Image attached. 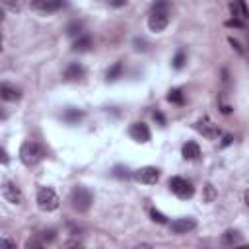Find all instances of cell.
Here are the masks:
<instances>
[{
    "mask_svg": "<svg viewBox=\"0 0 249 249\" xmlns=\"http://www.w3.org/2000/svg\"><path fill=\"white\" fill-rule=\"evenodd\" d=\"M169 23V0H154L152 12L148 18V27L154 33H160Z\"/></svg>",
    "mask_w": 249,
    "mask_h": 249,
    "instance_id": "cell-1",
    "label": "cell"
},
{
    "mask_svg": "<svg viewBox=\"0 0 249 249\" xmlns=\"http://www.w3.org/2000/svg\"><path fill=\"white\" fill-rule=\"evenodd\" d=\"M43 158H45V150H43V146L39 142L25 140L21 144V148H19V160H21L23 165H29V167L31 165H37Z\"/></svg>",
    "mask_w": 249,
    "mask_h": 249,
    "instance_id": "cell-2",
    "label": "cell"
},
{
    "mask_svg": "<svg viewBox=\"0 0 249 249\" xmlns=\"http://www.w3.org/2000/svg\"><path fill=\"white\" fill-rule=\"evenodd\" d=\"M70 202H72V208L78 210V212H88L91 202H93V193L84 187V185H76L70 193Z\"/></svg>",
    "mask_w": 249,
    "mask_h": 249,
    "instance_id": "cell-3",
    "label": "cell"
},
{
    "mask_svg": "<svg viewBox=\"0 0 249 249\" xmlns=\"http://www.w3.org/2000/svg\"><path fill=\"white\" fill-rule=\"evenodd\" d=\"M58 202H60V200H58L56 193H54L51 187H41V189L37 191V204H39L41 210L53 212V210L58 208Z\"/></svg>",
    "mask_w": 249,
    "mask_h": 249,
    "instance_id": "cell-4",
    "label": "cell"
},
{
    "mask_svg": "<svg viewBox=\"0 0 249 249\" xmlns=\"http://www.w3.org/2000/svg\"><path fill=\"white\" fill-rule=\"evenodd\" d=\"M169 189H171L173 195H177L183 200H187V198H191L195 195V187L183 177H171L169 179Z\"/></svg>",
    "mask_w": 249,
    "mask_h": 249,
    "instance_id": "cell-5",
    "label": "cell"
},
{
    "mask_svg": "<svg viewBox=\"0 0 249 249\" xmlns=\"http://www.w3.org/2000/svg\"><path fill=\"white\" fill-rule=\"evenodd\" d=\"M132 177L142 185H156L160 179V169L154 165H144L132 173Z\"/></svg>",
    "mask_w": 249,
    "mask_h": 249,
    "instance_id": "cell-6",
    "label": "cell"
},
{
    "mask_svg": "<svg viewBox=\"0 0 249 249\" xmlns=\"http://www.w3.org/2000/svg\"><path fill=\"white\" fill-rule=\"evenodd\" d=\"M64 6H66V0H33L31 2V8L41 14H53L62 10Z\"/></svg>",
    "mask_w": 249,
    "mask_h": 249,
    "instance_id": "cell-7",
    "label": "cell"
},
{
    "mask_svg": "<svg viewBox=\"0 0 249 249\" xmlns=\"http://www.w3.org/2000/svg\"><path fill=\"white\" fill-rule=\"evenodd\" d=\"M195 128H196L202 136H206V138H210V140H214V138L220 136V126H218L216 123H212L208 117H202V119L195 124Z\"/></svg>",
    "mask_w": 249,
    "mask_h": 249,
    "instance_id": "cell-8",
    "label": "cell"
},
{
    "mask_svg": "<svg viewBox=\"0 0 249 249\" xmlns=\"http://www.w3.org/2000/svg\"><path fill=\"white\" fill-rule=\"evenodd\" d=\"M195 228H196V220L191 218V216H187V218H177V220L169 222V230H171L173 233H187V231H191V230H195Z\"/></svg>",
    "mask_w": 249,
    "mask_h": 249,
    "instance_id": "cell-9",
    "label": "cell"
},
{
    "mask_svg": "<svg viewBox=\"0 0 249 249\" xmlns=\"http://www.w3.org/2000/svg\"><path fill=\"white\" fill-rule=\"evenodd\" d=\"M128 134H130V138L136 140V142H148L150 136H152L146 123H132L130 128H128Z\"/></svg>",
    "mask_w": 249,
    "mask_h": 249,
    "instance_id": "cell-10",
    "label": "cell"
},
{
    "mask_svg": "<svg viewBox=\"0 0 249 249\" xmlns=\"http://www.w3.org/2000/svg\"><path fill=\"white\" fill-rule=\"evenodd\" d=\"M0 99L2 101H19L21 99V89L16 88L14 84L2 82L0 84Z\"/></svg>",
    "mask_w": 249,
    "mask_h": 249,
    "instance_id": "cell-11",
    "label": "cell"
},
{
    "mask_svg": "<svg viewBox=\"0 0 249 249\" xmlns=\"http://www.w3.org/2000/svg\"><path fill=\"white\" fill-rule=\"evenodd\" d=\"M2 193H4V196H6V200H8V202L19 204V202L23 200V195H21L19 187H18V185H14V183H10V181H6V183H4Z\"/></svg>",
    "mask_w": 249,
    "mask_h": 249,
    "instance_id": "cell-12",
    "label": "cell"
},
{
    "mask_svg": "<svg viewBox=\"0 0 249 249\" xmlns=\"http://www.w3.org/2000/svg\"><path fill=\"white\" fill-rule=\"evenodd\" d=\"M86 76V68L80 64V62H70L64 70V78L70 80V82H76V80H82Z\"/></svg>",
    "mask_w": 249,
    "mask_h": 249,
    "instance_id": "cell-13",
    "label": "cell"
},
{
    "mask_svg": "<svg viewBox=\"0 0 249 249\" xmlns=\"http://www.w3.org/2000/svg\"><path fill=\"white\" fill-rule=\"evenodd\" d=\"M183 158L185 160H198L200 158V146L196 144V142H187L185 146H183Z\"/></svg>",
    "mask_w": 249,
    "mask_h": 249,
    "instance_id": "cell-14",
    "label": "cell"
},
{
    "mask_svg": "<svg viewBox=\"0 0 249 249\" xmlns=\"http://www.w3.org/2000/svg\"><path fill=\"white\" fill-rule=\"evenodd\" d=\"M89 47H91V37L82 33V35H80V37L74 41L72 51H76V53H86V51H89Z\"/></svg>",
    "mask_w": 249,
    "mask_h": 249,
    "instance_id": "cell-15",
    "label": "cell"
},
{
    "mask_svg": "<svg viewBox=\"0 0 249 249\" xmlns=\"http://www.w3.org/2000/svg\"><path fill=\"white\" fill-rule=\"evenodd\" d=\"M84 31V23L80 19H72L68 25H66V35L68 37H80Z\"/></svg>",
    "mask_w": 249,
    "mask_h": 249,
    "instance_id": "cell-16",
    "label": "cell"
},
{
    "mask_svg": "<svg viewBox=\"0 0 249 249\" xmlns=\"http://www.w3.org/2000/svg\"><path fill=\"white\" fill-rule=\"evenodd\" d=\"M82 117H84V113L82 111H78V109H66L64 113H62V119L68 123V124H76L78 121H82Z\"/></svg>",
    "mask_w": 249,
    "mask_h": 249,
    "instance_id": "cell-17",
    "label": "cell"
},
{
    "mask_svg": "<svg viewBox=\"0 0 249 249\" xmlns=\"http://www.w3.org/2000/svg\"><path fill=\"white\" fill-rule=\"evenodd\" d=\"M216 196H218V193H216L214 185H212V183H206V185L202 187V200H204V202H214Z\"/></svg>",
    "mask_w": 249,
    "mask_h": 249,
    "instance_id": "cell-18",
    "label": "cell"
},
{
    "mask_svg": "<svg viewBox=\"0 0 249 249\" xmlns=\"http://www.w3.org/2000/svg\"><path fill=\"white\" fill-rule=\"evenodd\" d=\"M121 74H123V62H115V64L107 70V82H115V80H119Z\"/></svg>",
    "mask_w": 249,
    "mask_h": 249,
    "instance_id": "cell-19",
    "label": "cell"
},
{
    "mask_svg": "<svg viewBox=\"0 0 249 249\" xmlns=\"http://www.w3.org/2000/svg\"><path fill=\"white\" fill-rule=\"evenodd\" d=\"M222 241H224L226 245H233V243H239V241H241V235H239L237 230H228V231L222 235Z\"/></svg>",
    "mask_w": 249,
    "mask_h": 249,
    "instance_id": "cell-20",
    "label": "cell"
},
{
    "mask_svg": "<svg viewBox=\"0 0 249 249\" xmlns=\"http://www.w3.org/2000/svg\"><path fill=\"white\" fill-rule=\"evenodd\" d=\"M171 62H173V68H175V70H181V68L185 66V62H187V53H185L183 49H179V51L175 53V56H173Z\"/></svg>",
    "mask_w": 249,
    "mask_h": 249,
    "instance_id": "cell-21",
    "label": "cell"
},
{
    "mask_svg": "<svg viewBox=\"0 0 249 249\" xmlns=\"http://www.w3.org/2000/svg\"><path fill=\"white\" fill-rule=\"evenodd\" d=\"M111 175L117 177V179H130V177H132V173L128 171L126 165H115L113 171H111Z\"/></svg>",
    "mask_w": 249,
    "mask_h": 249,
    "instance_id": "cell-22",
    "label": "cell"
},
{
    "mask_svg": "<svg viewBox=\"0 0 249 249\" xmlns=\"http://www.w3.org/2000/svg\"><path fill=\"white\" fill-rule=\"evenodd\" d=\"M167 101H171V103H177V105H183L185 103V95H183V91L181 89H169V93H167Z\"/></svg>",
    "mask_w": 249,
    "mask_h": 249,
    "instance_id": "cell-23",
    "label": "cell"
},
{
    "mask_svg": "<svg viewBox=\"0 0 249 249\" xmlns=\"http://www.w3.org/2000/svg\"><path fill=\"white\" fill-rule=\"evenodd\" d=\"M150 216H152V220L158 222V224H167V216H163V214H161L160 210H156V208L150 210Z\"/></svg>",
    "mask_w": 249,
    "mask_h": 249,
    "instance_id": "cell-24",
    "label": "cell"
},
{
    "mask_svg": "<svg viewBox=\"0 0 249 249\" xmlns=\"http://www.w3.org/2000/svg\"><path fill=\"white\" fill-rule=\"evenodd\" d=\"M132 45H134V51H146L148 49V41L146 39H140V37H136L132 41Z\"/></svg>",
    "mask_w": 249,
    "mask_h": 249,
    "instance_id": "cell-25",
    "label": "cell"
},
{
    "mask_svg": "<svg viewBox=\"0 0 249 249\" xmlns=\"http://www.w3.org/2000/svg\"><path fill=\"white\" fill-rule=\"evenodd\" d=\"M237 4V10H239V16L241 18H247V6H245V0H235Z\"/></svg>",
    "mask_w": 249,
    "mask_h": 249,
    "instance_id": "cell-26",
    "label": "cell"
},
{
    "mask_svg": "<svg viewBox=\"0 0 249 249\" xmlns=\"http://www.w3.org/2000/svg\"><path fill=\"white\" fill-rule=\"evenodd\" d=\"M2 247H16V243H14L12 239H4V237H2V239H0V249H2Z\"/></svg>",
    "mask_w": 249,
    "mask_h": 249,
    "instance_id": "cell-27",
    "label": "cell"
},
{
    "mask_svg": "<svg viewBox=\"0 0 249 249\" xmlns=\"http://www.w3.org/2000/svg\"><path fill=\"white\" fill-rule=\"evenodd\" d=\"M8 161H10V156L6 154L4 148H0V163H8Z\"/></svg>",
    "mask_w": 249,
    "mask_h": 249,
    "instance_id": "cell-28",
    "label": "cell"
},
{
    "mask_svg": "<svg viewBox=\"0 0 249 249\" xmlns=\"http://www.w3.org/2000/svg\"><path fill=\"white\" fill-rule=\"evenodd\" d=\"M230 45H231V47H233V49H235V51H237L239 54H243V49L239 47V43H237L235 39H231V37H230Z\"/></svg>",
    "mask_w": 249,
    "mask_h": 249,
    "instance_id": "cell-29",
    "label": "cell"
},
{
    "mask_svg": "<svg viewBox=\"0 0 249 249\" xmlns=\"http://www.w3.org/2000/svg\"><path fill=\"white\" fill-rule=\"evenodd\" d=\"M25 247H43V243H41V241H37V239H27Z\"/></svg>",
    "mask_w": 249,
    "mask_h": 249,
    "instance_id": "cell-30",
    "label": "cell"
},
{
    "mask_svg": "<svg viewBox=\"0 0 249 249\" xmlns=\"http://www.w3.org/2000/svg\"><path fill=\"white\" fill-rule=\"evenodd\" d=\"M124 4H126V0H109V6H113V8H121Z\"/></svg>",
    "mask_w": 249,
    "mask_h": 249,
    "instance_id": "cell-31",
    "label": "cell"
},
{
    "mask_svg": "<svg viewBox=\"0 0 249 249\" xmlns=\"http://www.w3.org/2000/svg\"><path fill=\"white\" fill-rule=\"evenodd\" d=\"M154 119H156V121H158V123H160V124H161V126H163V124H165V119H163V115H161V113H160V111H156V113H154Z\"/></svg>",
    "mask_w": 249,
    "mask_h": 249,
    "instance_id": "cell-32",
    "label": "cell"
},
{
    "mask_svg": "<svg viewBox=\"0 0 249 249\" xmlns=\"http://www.w3.org/2000/svg\"><path fill=\"white\" fill-rule=\"evenodd\" d=\"M226 25H230V27H239V29L243 27V23H241V21H237V19H230Z\"/></svg>",
    "mask_w": 249,
    "mask_h": 249,
    "instance_id": "cell-33",
    "label": "cell"
},
{
    "mask_svg": "<svg viewBox=\"0 0 249 249\" xmlns=\"http://www.w3.org/2000/svg\"><path fill=\"white\" fill-rule=\"evenodd\" d=\"M231 140H233V138H231L230 134H226V136H224V140H222V146H228V144H231Z\"/></svg>",
    "mask_w": 249,
    "mask_h": 249,
    "instance_id": "cell-34",
    "label": "cell"
},
{
    "mask_svg": "<svg viewBox=\"0 0 249 249\" xmlns=\"http://www.w3.org/2000/svg\"><path fill=\"white\" fill-rule=\"evenodd\" d=\"M6 117H8V115H6V113H4V111H2V109H0V121H4V119H6Z\"/></svg>",
    "mask_w": 249,
    "mask_h": 249,
    "instance_id": "cell-35",
    "label": "cell"
},
{
    "mask_svg": "<svg viewBox=\"0 0 249 249\" xmlns=\"http://www.w3.org/2000/svg\"><path fill=\"white\" fill-rule=\"evenodd\" d=\"M2 19H4V10L0 8V21H2Z\"/></svg>",
    "mask_w": 249,
    "mask_h": 249,
    "instance_id": "cell-36",
    "label": "cell"
}]
</instances>
